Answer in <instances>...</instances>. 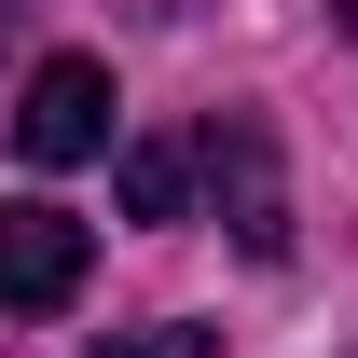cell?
I'll return each instance as SVG.
<instances>
[{
  "label": "cell",
  "mask_w": 358,
  "mask_h": 358,
  "mask_svg": "<svg viewBox=\"0 0 358 358\" xmlns=\"http://www.w3.org/2000/svg\"><path fill=\"white\" fill-rule=\"evenodd\" d=\"M110 55H42L28 69V96H14V152L28 166H96L110 152Z\"/></svg>",
  "instance_id": "obj_2"
},
{
  "label": "cell",
  "mask_w": 358,
  "mask_h": 358,
  "mask_svg": "<svg viewBox=\"0 0 358 358\" xmlns=\"http://www.w3.org/2000/svg\"><path fill=\"white\" fill-rule=\"evenodd\" d=\"M221 331H193V317H166V331H138V345H96V358H207Z\"/></svg>",
  "instance_id": "obj_5"
},
{
  "label": "cell",
  "mask_w": 358,
  "mask_h": 358,
  "mask_svg": "<svg viewBox=\"0 0 358 358\" xmlns=\"http://www.w3.org/2000/svg\"><path fill=\"white\" fill-rule=\"evenodd\" d=\"M193 179H207V207L234 221V248H248V262H275V248H289V179H275V124H262V110H207Z\"/></svg>",
  "instance_id": "obj_1"
},
{
  "label": "cell",
  "mask_w": 358,
  "mask_h": 358,
  "mask_svg": "<svg viewBox=\"0 0 358 358\" xmlns=\"http://www.w3.org/2000/svg\"><path fill=\"white\" fill-rule=\"evenodd\" d=\"M28 14H42V0H0V42H14V28H28Z\"/></svg>",
  "instance_id": "obj_6"
},
{
  "label": "cell",
  "mask_w": 358,
  "mask_h": 358,
  "mask_svg": "<svg viewBox=\"0 0 358 358\" xmlns=\"http://www.w3.org/2000/svg\"><path fill=\"white\" fill-rule=\"evenodd\" d=\"M345 28H358V0H345Z\"/></svg>",
  "instance_id": "obj_7"
},
{
  "label": "cell",
  "mask_w": 358,
  "mask_h": 358,
  "mask_svg": "<svg viewBox=\"0 0 358 358\" xmlns=\"http://www.w3.org/2000/svg\"><path fill=\"white\" fill-rule=\"evenodd\" d=\"M83 262H96V234L69 221V207H42V193L0 207V303L14 317H55L69 289H83Z\"/></svg>",
  "instance_id": "obj_3"
},
{
  "label": "cell",
  "mask_w": 358,
  "mask_h": 358,
  "mask_svg": "<svg viewBox=\"0 0 358 358\" xmlns=\"http://www.w3.org/2000/svg\"><path fill=\"white\" fill-rule=\"evenodd\" d=\"M110 193H124V221H179L193 207V138H124Z\"/></svg>",
  "instance_id": "obj_4"
}]
</instances>
